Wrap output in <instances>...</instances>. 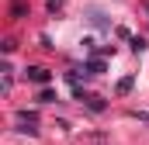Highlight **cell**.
Returning <instances> with one entry per match:
<instances>
[{"mask_svg": "<svg viewBox=\"0 0 149 145\" xmlns=\"http://www.w3.org/2000/svg\"><path fill=\"white\" fill-rule=\"evenodd\" d=\"M28 76H31L35 83H45V79H49V72H45V69H28Z\"/></svg>", "mask_w": 149, "mask_h": 145, "instance_id": "6da1fadb", "label": "cell"}]
</instances>
